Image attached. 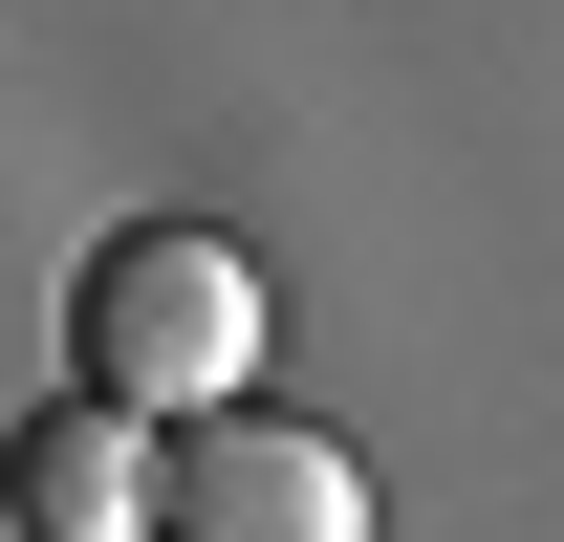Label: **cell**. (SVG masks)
<instances>
[{"instance_id":"1","label":"cell","mask_w":564,"mask_h":542,"mask_svg":"<svg viewBox=\"0 0 564 542\" xmlns=\"http://www.w3.org/2000/svg\"><path fill=\"white\" fill-rule=\"evenodd\" d=\"M261 347H282V282L217 239V217H131V239H87V282H66V391L87 412H261Z\"/></svg>"},{"instance_id":"3","label":"cell","mask_w":564,"mask_h":542,"mask_svg":"<svg viewBox=\"0 0 564 542\" xmlns=\"http://www.w3.org/2000/svg\"><path fill=\"white\" fill-rule=\"evenodd\" d=\"M0 499H22V542H152V434L66 391V412L0 434Z\"/></svg>"},{"instance_id":"2","label":"cell","mask_w":564,"mask_h":542,"mask_svg":"<svg viewBox=\"0 0 564 542\" xmlns=\"http://www.w3.org/2000/svg\"><path fill=\"white\" fill-rule=\"evenodd\" d=\"M152 542H369V477L304 412H196L152 434Z\"/></svg>"}]
</instances>
